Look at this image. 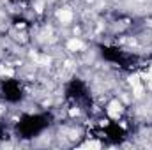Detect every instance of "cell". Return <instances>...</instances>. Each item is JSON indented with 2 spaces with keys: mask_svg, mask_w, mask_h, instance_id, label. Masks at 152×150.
Instances as JSON below:
<instances>
[{
  "mask_svg": "<svg viewBox=\"0 0 152 150\" xmlns=\"http://www.w3.org/2000/svg\"><path fill=\"white\" fill-rule=\"evenodd\" d=\"M53 18H55V21L60 27H71V25H75L76 11H75V7H71L69 4H62V5L55 7Z\"/></svg>",
  "mask_w": 152,
  "mask_h": 150,
  "instance_id": "1",
  "label": "cell"
},
{
  "mask_svg": "<svg viewBox=\"0 0 152 150\" xmlns=\"http://www.w3.org/2000/svg\"><path fill=\"white\" fill-rule=\"evenodd\" d=\"M127 106L115 95V97H110L108 99V103L104 104V115L106 117H110L113 122H117L118 118H122V117H126L127 115Z\"/></svg>",
  "mask_w": 152,
  "mask_h": 150,
  "instance_id": "2",
  "label": "cell"
},
{
  "mask_svg": "<svg viewBox=\"0 0 152 150\" xmlns=\"http://www.w3.org/2000/svg\"><path fill=\"white\" fill-rule=\"evenodd\" d=\"M87 48H88V42L81 37V36H69V37H66V41H64V50L69 55H73V57L81 55Z\"/></svg>",
  "mask_w": 152,
  "mask_h": 150,
  "instance_id": "3",
  "label": "cell"
}]
</instances>
